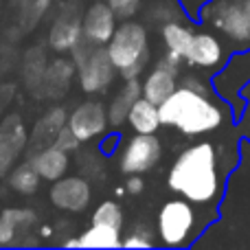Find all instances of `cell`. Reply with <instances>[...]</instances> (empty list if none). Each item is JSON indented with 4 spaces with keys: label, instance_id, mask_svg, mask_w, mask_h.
<instances>
[{
    "label": "cell",
    "instance_id": "1",
    "mask_svg": "<svg viewBox=\"0 0 250 250\" xmlns=\"http://www.w3.org/2000/svg\"><path fill=\"white\" fill-rule=\"evenodd\" d=\"M167 185L173 193L193 204H213L222 195L217 149L213 143H195L176 156L167 176Z\"/></svg>",
    "mask_w": 250,
    "mask_h": 250
},
{
    "label": "cell",
    "instance_id": "2",
    "mask_svg": "<svg viewBox=\"0 0 250 250\" xmlns=\"http://www.w3.org/2000/svg\"><path fill=\"white\" fill-rule=\"evenodd\" d=\"M163 127H173L185 136L215 132L229 121V108L215 92H198L178 83V88L158 105Z\"/></svg>",
    "mask_w": 250,
    "mask_h": 250
},
{
    "label": "cell",
    "instance_id": "3",
    "mask_svg": "<svg viewBox=\"0 0 250 250\" xmlns=\"http://www.w3.org/2000/svg\"><path fill=\"white\" fill-rule=\"evenodd\" d=\"M105 48L123 79H138L149 64V35L145 24L132 18L119 22Z\"/></svg>",
    "mask_w": 250,
    "mask_h": 250
},
{
    "label": "cell",
    "instance_id": "4",
    "mask_svg": "<svg viewBox=\"0 0 250 250\" xmlns=\"http://www.w3.org/2000/svg\"><path fill=\"white\" fill-rule=\"evenodd\" d=\"M156 235L163 246H189L198 235V213L193 208V202L185 198H173L165 202L156 220Z\"/></svg>",
    "mask_w": 250,
    "mask_h": 250
},
{
    "label": "cell",
    "instance_id": "5",
    "mask_svg": "<svg viewBox=\"0 0 250 250\" xmlns=\"http://www.w3.org/2000/svg\"><path fill=\"white\" fill-rule=\"evenodd\" d=\"M200 18L215 26L233 46H250V22L244 0H208Z\"/></svg>",
    "mask_w": 250,
    "mask_h": 250
},
{
    "label": "cell",
    "instance_id": "6",
    "mask_svg": "<svg viewBox=\"0 0 250 250\" xmlns=\"http://www.w3.org/2000/svg\"><path fill=\"white\" fill-rule=\"evenodd\" d=\"M77 79L86 95H101L112 86L119 75L117 66L112 64L105 46H92L82 60L77 62Z\"/></svg>",
    "mask_w": 250,
    "mask_h": 250
},
{
    "label": "cell",
    "instance_id": "7",
    "mask_svg": "<svg viewBox=\"0 0 250 250\" xmlns=\"http://www.w3.org/2000/svg\"><path fill=\"white\" fill-rule=\"evenodd\" d=\"M163 156V143L156 134H136L129 136L123 143L121 156H119V167L125 176L129 173H147L160 163Z\"/></svg>",
    "mask_w": 250,
    "mask_h": 250
},
{
    "label": "cell",
    "instance_id": "8",
    "mask_svg": "<svg viewBox=\"0 0 250 250\" xmlns=\"http://www.w3.org/2000/svg\"><path fill=\"white\" fill-rule=\"evenodd\" d=\"M248 83H250V46L239 48V53H235L230 60H226L222 64V68H217V75L213 79V90H215L217 97L233 104L235 99H239V95L244 92V88Z\"/></svg>",
    "mask_w": 250,
    "mask_h": 250
},
{
    "label": "cell",
    "instance_id": "9",
    "mask_svg": "<svg viewBox=\"0 0 250 250\" xmlns=\"http://www.w3.org/2000/svg\"><path fill=\"white\" fill-rule=\"evenodd\" d=\"M66 125L82 143H90L95 138L105 136L110 127L105 105L99 101H83L68 114Z\"/></svg>",
    "mask_w": 250,
    "mask_h": 250
},
{
    "label": "cell",
    "instance_id": "10",
    "mask_svg": "<svg viewBox=\"0 0 250 250\" xmlns=\"http://www.w3.org/2000/svg\"><path fill=\"white\" fill-rule=\"evenodd\" d=\"M92 200L90 182L82 176H62L51 185V204L66 213H82Z\"/></svg>",
    "mask_w": 250,
    "mask_h": 250
},
{
    "label": "cell",
    "instance_id": "11",
    "mask_svg": "<svg viewBox=\"0 0 250 250\" xmlns=\"http://www.w3.org/2000/svg\"><path fill=\"white\" fill-rule=\"evenodd\" d=\"M229 60L226 57V48L222 44V40L213 33H207V31H195L193 40H191L189 48H187L182 62L195 66V68L202 70H217L222 68V64Z\"/></svg>",
    "mask_w": 250,
    "mask_h": 250
},
{
    "label": "cell",
    "instance_id": "12",
    "mask_svg": "<svg viewBox=\"0 0 250 250\" xmlns=\"http://www.w3.org/2000/svg\"><path fill=\"white\" fill-rule=\"evenodd\" d=\"M29 136L20 114H9L0 123V173H7L24 151Z\"/></svg>",
    "mask_w": 250,
    "mask_h": 250
},
{
    "label": "cell",
    "instance_id": "13",
    "mask_svg": "<svg viewBox=\"0 0 250 250\" xmlns=\"http://www.w3.org/2000/svg\"><path fill=\"white\" fill-rule=\"evenodd\" d=\"M83 38L82 18L75 7H64L48 31V46L57 53H70Z\"/></svg>",
    "mask_w": 250,
    "mask_h": 250
},
{
    "label": "cell",
    "instance_id": "14",
    "mask_svg": "<svg viewBox=\"0 0 250 250\" xmlns=\"http://www.w3.org/2000/svg\"><path fill=\"white\" fill-rule=\"evenodd\" d=\"M119 24V18L114 16V11L110 9L108 2H95L86 9L82 18V29L83 38L95 46H105L112 38L114 29Z\"/></svg>",
    "mask_w": 250,
    "mask_h": 250
},
{
    "label": "cell",
    "instance_id": "15",
    "mask_svg": "<svg viewBox=\"0 0 250 250\" xmlns=\"http://www.w3.org/2000/svg\"><path fill=\"white\" fill-rule=\"evenodd\" d=\"M77 77V66L68 57H55L46 64L42 77V86H40V95L46 97H62L70 88L73 79Z\"/></svg>",
    "mask_w": 250,
    "mask_h": 250
},
{
    "label": "cell",
    "instance_id": "16",
    "mask_svg": "<svg viewBox=\"0 0 250 250\" xmlns=\"http://www.w3.org/2000/svg\"><path fill=\"white\" fill-rule=\"evenodd\" d=\"M31 165L35 167V171L40 173L42 180L55 182L68 173L70 158H68V151L60 149L55 145H46L31 156Z\"/></svg>",
    "mask_w": 250,
    "mask_h": 250
},
{
    "label": "cell",
    "instance_id": "17",
    "mask_svg": "<svg viewBox=\"0 0 250 250\" xmlns=\"http://www.w3.org/2000/svg\"><path fill=\"white\" fill-rule=\"evenodd\" d=\"M178 75L180 73L163 68V66L156 64L154 68L145 75V79L141 82V95L145 97V99H149L151 104L160 105L178 88Z\"/></svg>",
    "mask_w": 250,
    "mask_h": 250
},
{
    "label": "cell",
    "instance_id": "18",
    "mask_svg": "<svg viewBox=\"0 0 250 250\" xmlns=\"http://www.w3.org/2000/svg\"><path fill=\"white\" fill-rule=\"evenodd\" d=\"M123 86L119 88V92L112 97V101L108 104L105 112H108V123L112 129H119L127 123L129 108L134 105V101L141 97V82L138 79H123Z\"/></svg>",
    "mask_w": 250,
    "mask_h": 250
},
{
    "label": "cell",
    "instance_id": "19",
    "mask_svg": "<svg viewBox=\"0 0 250 250\" xmlns=\"http://www.w3.org/2000/svg\"><path fill=\"white\" fill-rule=\"evenodd\" d=\"M35 224V213L31 208H4L0 213V246L18 244L20 235H26Z\"/></svg>",
    "mask_w": 250,
    "mask_h": 250
},
{
    "label": "cell",
    "instance_id": "20",
    "mask_svg": "<svg viewBox=\"0 0 250 250\" xmlns=\"http://www.w3.org/2000/svg\"><path fill=\"white\" fill-rule=\"evenodd\" d=\"M66 121H68L66 108L55 105V108L46 110V114H44L33 127V134H31V138H29L31 147H35V151H38L46 145H53V141H55V136L60 134V129L66 125Z\"/></svg>",
    "mask_w": 250,
    "mask_h": 250
},
{
    "label": "cell",
    "instance_id": "21",
    "mask_svg": "<svg viewBox=\"0 0 250 250\" xmlns=\"http://www.w3.org/2000/svg\"><path fill=\"white\" fill-rule=\"evenodd\" d=\"M127 125L136 134H156L160 127H163L158 105L151 104L149 99H145V97L141 95L136 101H134L132 108H129Z\"/></svg>",
    "mask_w": 250,
    "mask_h": 250
},
{
    "label": "cell",
    "instance_id": "22",
    "mask_svg": "<svg viewBox=\"0 0 250 250\" xmlns=\"http://www.w3.org/2000/svg\"><path fill=\"white\" fill-rule=\"evenodd\" d=\"M193 35H195V31L191 29L189 22H182V18L171 20V22H165V24L160 26V38H163L165 51L173 53V55L180 57V60L185 57Z\"/></svg>",
    "mask_w": 250,
    "mask_h": 250
},
{
    "label": "cell",
    "instance_id": "23",
    "mask_svg": "<svg viewBox=\"0 0 250 250\" xmlns=\"http://www.w3.org/2000/svg\"><path fill=\"white\" fill-rule=\"evenodd\" d=\"M46 51L42 46H33L26 51L24 55V66H22V77H24V83L31 92H40V86H42V77L44 70H46Z\"/></svg>",
    "mask_w": 250,
    "mask_h": 250
},
{
    "label": "cell",
    "instance_id": "24",
    "mask_svg": "<svg viewBox=\"0 0 250 250\" xmlns=\"http://www.w3.org/2000/svg\"><path fill=\"white\" fill-rule=\"evenodd\" d=\"M121 230L105 224H92L79 235V248H119Z\"/></svg>",
    "mask_w": 250,
    "mask_h": 250
},
{
    "label": "cell",
    "instance_id": "25",
    "mask_svg": "<svg viewBox=\"0 0 250 250\" xmlns=\"http://www.w3.org/2000/svg\"><path fill=\"white\" fill-rule=\"evenodd\" d=\"M40 182H42V178L31 165V160L16 165V169H11V173H9V187L22 195H33L40 189Z\"/></svg>",
    "mask_w": 250,
    "mask_h": 250
},
{
    "label": "cell",
    "instance_id": "26",
    "mask_svg": "<svg viewBox=\"0 0 250 250\" xmlns=\"http://www.w3.org/2000/svg\"><path fill=\"white\" fill-rule=\"evenodd\" d=\"M92 224H105V226H112V229H123V211L119 207V202L114 200H105L101 202L99 207L95 208L92 213Z\"/></svg>",
    "mask_w": 250,
    "mask_h": 250
},
{
    "label": "cell",
    "instance_id": "27",
    "mask_svg": "<svg viewBox=\"0 0 250 250\" xmlns=\"http://www.w3.org/2000/svg\"><path fill=\"white\" fill-rule=\"evenodd\" d=\"M151 20L158 22L160 26L165 22H171V20H178V18L185 16L182 7L176 2V0H156V4H151V11H149Z\"/></svg>",
    "mask_w": 250,
    "mask_h": 250
},
{
    "label": "cell",
    "instance_id": "28",
    "mask_svg": "<svg viewBox=\"0 0 250 250\" xmlns=\"http://www.w3.org/2000/svg\"><path fill=\"white\" fill-rule=\"evenodd\" d=\"M51 7V0H29L26 7L22 9V26L24 31H31L33 26H38V22L44 18V13Z\"/></svg>",
    "mask_w": 250,
    "mask_h": 250
},
{
    "label": "cell",
    "instance_id": "29",
    "mask_svg": "<svg viewBox=\"0 0 250 250\" xmlns=\"http://www.w3.org/2000/svg\"><path fill=\"white\" fill-rule=\"evenodd\" d=\"M154 244H156L154 233H151L149 229H145V226H136L127 237L121 239L123 248H151Z\"/></svg>",
    "mask_w": 250,
    "mask_h": 250
},
{
    "label": "cell",
    "instance_id": "30",
    "mask_svg": "<svg viewBox=\"0 0 250 250\" xmlns=\"http://www.w3.org/2000/svg\"><path fill=\"white\" fill-rule=\"evenodd\" d=\"M108 4L119 20H129L138 13L143 0H108Z\"/></svg>",
    "mask_w": 250,
    "mask_h": 250
},
{
    "label": "cell",
    "instance_id": "31",
    "mask_svg": "<svg viewBox=\"0 0 250 250\" xmlns=\"http://www.w3.org/2000/svg\"><path fill=\"white\" fill-rule=\"evenodd\" d=\"M53 145L60 147V149L68 151V154H73V151L79 149V145H82V141H79L77 136H75L73 132L68 129V125H64V127L60 129V134L55 136V141H53Z\"/></svg>",
    "mask_w": 250,
    "mask_h": 250
},
{
    "label": "cell",
    "instance_id": "32",
    "mask_svg": "<svg viewBox=\"0 0 250 250\" xmlns=\"http://www.w3.org/2000/svg\"><path fill=\"white\" fill-rule=\"evenodd\" d=\"M178 2H180L185 16H189V18H193L195 20V18L202 16V9L207 7L208 0H178Z\"/></svg>",
    "mask_w": 250,
    "mask_h": 250
},
{
    "label": "cell",
    "instance_id": "33",
    "mask_svg": "<svg viewBox=\"0 0 250 250\" xmlns=\"http://www.w3.org/2000/svg\"><path fill=\"white\" fill-rule=\"evenodd\" d=\"M123 189H125V193H129V195H141L143 191H145V180L141 178V173H129Z\"/></svg>",
    "mask_w": 250,
    "mask_h": 250
},
{
    "label": "cell",
    "instance_id": "34",
    "mask_svg": "<svg viewBox=\"0 0 250 250\" xmlns=\"http://www.w3.org/2000/svg\"><path fill=\"white\" fill-rule=\"evenodd\" d=\"M117 145H119V136L117 134H110V136H105L104 141H101V151H104V154H114Z\"/></svg>",
    "mask_w": 250,
    "mask_h": 250
},
{
    "label": "cell",
    "instance_id": "35",
    "mask_svg": "<svg viewBox=\"0 0 250 250\" xmlns=\"http://www.w3.org/2000/svg\"><path fill=\"white\" fill-rule=\"evenodd\" d=\"M62 246H64V248H79V237L66 239V242H62Z\"/></svg>",
    "mask_w": 250,
    "mask_h": 250
},
{
    "label": "cell",
    "instance_id": "36",
    "mask_svg": "<svg viewBox=\"0 0 250 250\" xmlns=\"http://www.w3.org/2000/svg\"><path fill=\"white\" fill-rule=\"evenodd\" d=\"M244 7H246V13H248V22H250V0H244Z\"/></svg>",
    "mask_w": 250,
    "mask_h": 250
}]
</instances>
